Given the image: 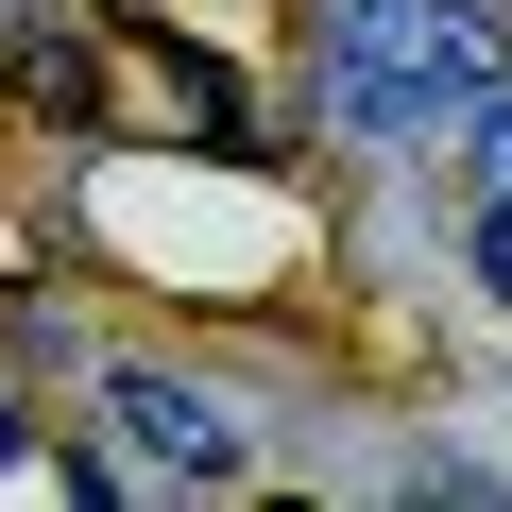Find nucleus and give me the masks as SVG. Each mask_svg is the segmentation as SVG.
<instances>
[{"label":"nucleus","instance_id":"4","mask_svg":"<svg viewBox=\"0 0 512 512\" xmlns=\"http://www.w3.org/2000/svg\"><path fill=\"white\" fill-rule=\"evenodd\" d=\"M18 103H52V120H86V103H103V69H86V35H18Z\"/></svg>","mask_w":512,"mask_h":512},{"label":"nucleus","instance_id":"2","mask_svg":"<svg viewBox=\"0 0 512 512\" xmlns=\"http://www.w3.org/2000/svg\"><path fill=\"white\" fill-rule=\"evenodd\" d=\"M103 222L137 239V256H222V291H256V274H274V256H291V205L274 188H222V171H103Z\"/></svg>","mask_w":512,"mask_h":512},{"label":"nucleus","instance_id":"7","mask_svg":"<svg viewBox=\"0 0 512 512\" xmlns=\"http://www.w3.org/2000/svg\"><path fill=\"white\" fill-rule=\"evenodd\" d=\"M18 461H35V427H18V393H0V478H18Z\"/></svg>","mask_w":512,"mask_h":512},{"label":"nucleus","instance_id":"5","mask_svg":"<svg viewBox=\"0 0 512 512\" xmlns=\"http://www.w3.org/2000/svg\"><path fill=\"white\" fill-rule=\"evenodd\" d=\"M461 154H478V188H512V86H478V103H461Z\"/></svg>","mask_w":512,"mask_h":512},{"label":"nucleus","instance_id":"1","mask_svg":"<svg viewBox=\"0 0 512 512\" xmlns=\"http://www.w3.org/2000/svg\"><path fill=\"white\" fill-rule=\"evenodd\" d=\"M478 86H495L478 0H325V120L342 137H410Z\"/></svg>","mask_w":512,"mask_h":512},{"label":"nucleus","instance_id":"3","mask_svg":"<svg viewBox=\"0 0 512 512\" xmlns=\"http://www.w3.org/2000/svg\"><path fill=\"white\" fill-rule=\"evenodd\" d=\"M103 410H120V444H137L154 478H239L222 393H188V376H103Z\"/></svg>","mask_w":512,"mask_h":512},{"label":"nucleus","instance_id":"6","mask_svg":"<svg viewBox=\"0 0 512 512\" xmlns=\"http://www.w3.org/2000/svg\"><path fill=\"white\" fill-rule=\"evenodd\" d=\"M478 274H495V308H512V188L478 205Z\"/></svg>","mask_w":512,"mask_h":512}]
</instances>
